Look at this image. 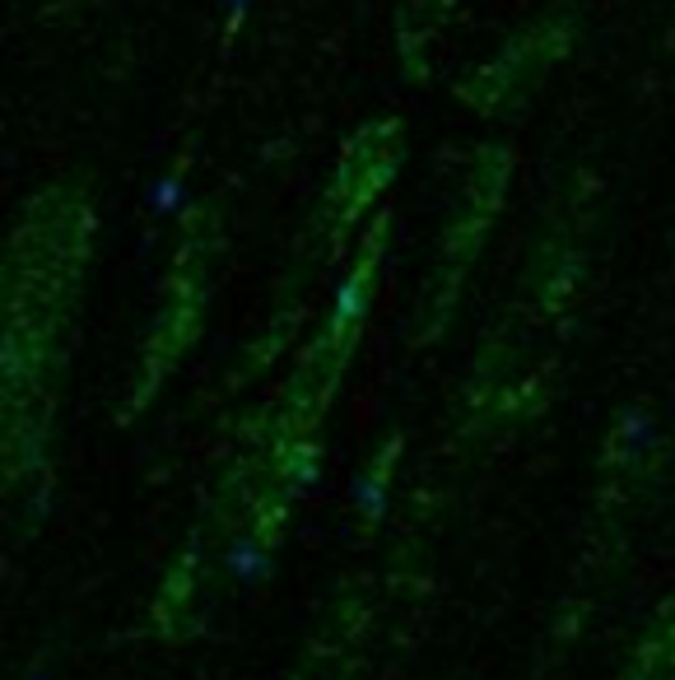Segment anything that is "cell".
Masks as SVG:
<instances>
[{"label": "cell", "mask_w": 675, "mask_h": 680, "mask_svg": "<svg viewBox=\"0 0 675 680\" xmlns=\"http://www.w3.org/2000/svg\"><path fill=\"white\" fill-rule=\"evenodd\" d=\"M33 680H47V676H33Z\"/></svg>", "instance_id": "5b68a950"}, {"label": "cell", "mask_w": 675, "mask_h": 680, "mask_svg": "<svg viewBox=\"0 0 675 680\" xmlns=\"http://www.w3.org/2000/svg\"><path fill=\"white\" fill-rule=\"evenodd\" d=\"M648 433H652V425L643 420V415H629V425H625V439H629V443H643Z\"/></svg>", "instance_id": "3957f363"}, {"label": "cell", "mask_w": 675, "mask_h": 680, "mask_svg": "<svg viewBox=\"0 0 675 680\" xmlns=\"http://www.w3.org/2000/svg\"><path fill=\"white\" fill-rule=\"evenodd\" d=\"M248 5H252V0H229V10H233V20H238V14H242V10H248Z\"/></svg>", "instance_id": "277c9868"}, {"label": "cell", "mask_w": 675, "mask_h": 680, "mask_svg": "<svg viewBox=\"0 0 675 680\" xmlns=\"http://www.w3.org/2000/svg\"><path fill=\"white\" fill-rule=\"evenodd\" d=\"M229 573H233V578H248V583H256V578H262V573H266V554L256 550L248 536H242V540H233V550H229Z\"/></svg>", "instance_id": "6da1fadb"}, {"label": "cell", "mask_w": 675, "mask_h": 680, "mask_svg": "<svg viewBox=\"0 0 675 680\" xmlns=\"http://www.w3.org/2000/svg\"><path fill=\"white\" fill-rule=\"evenodd\" d=\"M149 205H154V211H178V205H182V182L178 178H164V182H154V191H149Z\"/></svg>", "instance_id": "7a4b0ae2"}]
</instances>
